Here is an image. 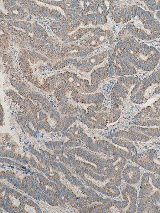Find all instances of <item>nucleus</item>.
<instances>
[{"label": "nucleus", "mask_w": 160, "mask_h": 213, "mask_svg": "<svg viewBox=\"0 0 160 213\" xmlns=\"http://www.w3.org/2000/svg\"><path fill=\"white\" fill-rule=\"evenodd\" d=\"M129 130L137 131L147 135L148 136H160V127L157 129H148L142 127L132 126L129 129Z\"/></svg>", "instance_id": "obj_4"}, {"label": "nucleus", "mask_w": 160, "mask_h": 213, "mask_svg": "<svg viewBox=\"0 0 160 213\" xmlns=\"http://www.w3.org/2000/svg\"><path fill=\"white\" fill-rule=\"evenodd\" d=\"M122 177L127 183L136 184L141 179V170L137 166L129 165L122 172Z\"/></svg>", "instance_id": "obj_2"}, {"label": "nucleus", "mask_w": 160, "mask_h": 213, "mask_svg": "<svg viewBox=\"0 0 160 213\" xmlns=\"http://www.w3.org/2000/svg\"><path fill=\"white\" fill-rule=\"evenodd\" d=\"M132 124L135 125L141 126H160V121L155 119L137 120L133 122Z\"/></svg>", "instance_id": "obj_6"}, {"label": "nucleus", "mask_w": 160, "mask_h": 213, "mask_svg": "<svg viewBox=\"0 0 160 213\" xmlns=\"http://www.w3.org/2000/svg\"><path fill=\"white\" fill-rule=\"evenodd\" d=\"M113 136L118 138H127L131 140L136 141L145 142L150 139L149 137L144 134L131 130L129 131L120 130L114 134Z\"/></svg>", "instance_id": "obj_3"}, {"label": "nucleus", "mask_w": 160, "mask_h": 213, "mask_svg": "<svg viewBox=\"0 0 160 213\" xmlns=\"http://www.w3.org/2000/svg\"><path fill=\"white\" fill-rule=\"evenodd\" d=\"M112 141L119 146L126 148L129 150V153H130L132 155L137 153V149L135 147V146L128 141L120 139L118 138H114L112 140Z\"/></svg>", "instance_id": "obj_5"}, {"label": "nucleus", "mask_w": 160, "mask_h": 213, "mask_svg": "<svg viewBox=\"0 0 160 213\" xmlns=\"http://www.w3.org/2000/svg\"><path fill=\"white\" fill-rule=\"evenodd\" d=\"M160 202V178L151 173L143 175L139 192L138 213H159L160 208L155 205Z\"/></svg>", "instance_id": "obj_1"}]
</instances>
